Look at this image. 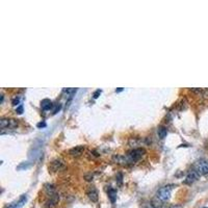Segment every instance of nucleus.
I'll list each match as a JSON object with an SVG mask.
<instances>
[{
    "instance_id": "obj_1",
    "label": "nucleus",
    "mask_w": 208,
    "mask_h": 208,
    "mask_svg": "<svg viewBox=\"0 0 208 208\" xmlns=\"http://www.w3.org/2000/svg\"><path fill=\"white\" fill-rule=\"evenodd\" d=\"M146 153V150L144 148H136L133 149V150L129 151L126 156V162H134V161H137L139 159H141L142 156Z\"/></svg>"
},
{
    "instance_id": "obj_2",
    "label": "nucleus",
    "mask_w": 208,
    "mask_h": 208,
    "mask_svg": "<svg viewBox=\"0 0 208 208\" xmlns=\"http://www.w3.org/2000/svg\"><path fill=\"white\" fill-rule=\"evenodd\" d=\"M172 186L173 185H165V186H163V187L158 189L157 194H156V197H157L158 200L162 201V202H167V201H169L170 198H171Z\"/></svg>"
},
{
    "instance_id": "obj_3",
    "label": "nucleus",
    "mask_w": 208,
    "mask_h": 208,
    "mask_svg": "<svg viewBox=\"0 0 208 208\" xmlns=\"http://www.w3.org/2000/svg\"><path fill=\"white\" fill-rule=\"evenodd\" d=\"M195 170L199 173L200 176L208 174V161L205 159H200L196 162Z\"/></svg>"
},
{
    "instance_id": "obj_4",
    "label": "nucleus",
    "mask_w": 208,
    "mask_h": 208,
    "mask_svg": "<svg viewBox=\"0 0 208 208\" xmlns=\"http://www.w3.org/2000/svg\"><path fill=\"white\" fill-rule=\"evenodd\" d=\"M18 126V121L14 120V119H8V118H3L0 121V127L1 129H14Z\"/></svg>"
},
{
    "instance_id": "obj_5",
    "label": "nucleus",
    "mask_w": 208,
    "mask_h": 208,
    "mask_svg": "<svg viewBox=\"0 0 208 208\" xmlns=\"http://www.w3.org/2000/svg\"><path fill=\"white\" fill-rule=\"evenodd\" d=\"M199 177H200V175H199V173L195 169L189 171V173L187 174V176H186L185 180H184V183L185 184H193L194 182L197 181Z\"/></svg>"
},
{
    "instance_id": "obj_6",
    "label": "nucleus",
    "mask_w": 208,
    "mask_h": 208,
    "mask_svg": "<svg viewBox=\"0 0 208 208\" xmlns=\"http://www.w3.org/2000/svg\"><path fill=\"white\" fill-rule=\"evenodd\" d=\"M86 195H88V199H90L92 202H97L99 195H98V190L96 189L95 186H90L86 190Z\"/></svg>"
},
{
    "instance_id": "obj_7",
    "label": "nucleus",
    "mask_w": 208,
    "mask_h": 208,
    "mask_svg": "<svg viewBox=\"0 0 208 208\" xmlns=\"http://www.w3.org/2000/svg\"><path fill=\"white\" fill-rule=\"evenodd\" d=\"M49 169H51L53 172H58V171L65 169V165L60 159H55V160H53L52 162H51Z\"/></svg>"
},
{
    "instance_id": "obj_8",
    "label": "nucleus",
    "mask_w": 208,
    "mask_h": 208,
    "mask_svg": "<svg viewBox=\"0 0 208 208\" xmlns=\"http://www.w3.org/2000/svg\"><path fill=\"white\" fill-rule=\"evenodd\" d=\"M85 146H76L74 148L70 149L69 150V154L72 156H79L85 152Z\"/></svg>"
},
{
    "instance_id": "obj_9",
    "label": "nucleus",
    "mask_w": 208,
    "mask_h": 208,
    "mask_svg": "<svg viewBox=\"0 0 208 208\" xmlns=\"http://www.w3.org/2000/svg\"><path fill=\"white\" fill-rule=\"evenodd\" d=\"M58 201H59V196L57 195V194H53V195L50 196V199L48 200L47 202V207H53L55 206V205L58 203Z\"/></svg>"
},
{
    "instance_id": "obj_10",
    "label": "nucleus",
    "mask_w": 208,
    "mask_h": 208,
    "mask_svg": "<svg viewBox=\"0 0 208 208\" xmlns=\"http://www.w3.org/2000/svg\"><path fill=\"white\" fill-rule=\"evenodd\" d=\"M52 106H53V104H52V102H51V100H49V99L42 100L41 107L43 110H50V109L52 108Z\"/></svg>"
},
{
    "instance_id": "obj_11",
    "label": "nucleus",
    "mask_w": 208,
    "mask_h": 208,
    "mask_svg": "<svg viewBox=\"0 0 208 208\" xmlns=\"http://www.w3.org/2000/svg\"><path fill=\"white\" fill-rule=\"evenodd\" d=\"M26 201H27V196L26 195H22L20 197L19 200L17 201V202L14 203V205H15V208H21V207H23V206H24L25 203H26Z\"/></svg>"
},
{
    "instance_id": "obj_12",
    "label": "nucleus",
    "mask_w": 208,
    "mask_h": 208,
    "mask_svg": "<svg viewBox=\"0 0 208 208\" xmlns=\"http://www.w3.org/2000/svg\"><path fill=\"white\" fill-rule=\"evenodd\" d=\"M157 133H158V136H159L160 139H163L165 137H167V135H168L167 127H165V126H160L157 130Z\"/></svg>"
},
{
    "instance_id": "obj_13",
    "label": "nucleus",
    "mask_w": 208,
    "mask_h": 208,
    "mask_svg": "<svg viewBox=\"0 0 208 208\" xmlns=\"http://www.w3.org/2000/svg\"><path fill=\"white\" fill-rule=\"evenodd\" d=\"M108 198L110 200L111 203H114L117 200V190L114 188H109L108 189Z\"/></svg>"
},
{
    "instance_id": "obj_14",
    "label": "nucleus",
    "mask_w": 208,
    "mask_h": 208,
    "mask_svg": "<svg viewBox=\"0 0 208 208\" xmlns=\"http://www.w3.org/2000/svg\"><path fill=\"white\" fill-rule=\"evenodd\" d=\"M152 207L153 208H165V202L160 200H155L152 202Z\"/></svg>"
},
{
    "instance_id": "obj_15",
    "label": "nucleus",
    "mask_w": 208,
    "mask_h": 208,
    "mask_svg": "<svg viewBox=\"0 0 208 208\" xmlns=\"http://www.w3.org/2000/svg\"><path fill=\"white\" fill-rule=\"evenodd\" d=\"M62 109V104L60 103H57L56 105H55V107H54V109H53V111H52V114H57L58 111Z\"/></svg>"
},
{
    "instance_id": "obj_16",
    "label": "nucleus",
    "mask_w": 208,
    "mask_h": 208,
    "mask_svg": "<svg viewBox=\"0 0 208 208\" xmlns=\"http://www.w3.org/2000/svg\"><path fill=\"white\" fill-rule=\"evenodd\" d=\"M27 168H29L28 163H21V165L17 168V169L18 170H22V169H27Z\"/></svg>"
},
{
    "instance_id": "obj_17",
    "label": "nucleus",
    "mask_w": 208,
    "mask_h": 208,
    "mask_svg": "<svg viewBox=\"0 0 208 208\" xmlns=\"http://www.w3.org/2000/svg\"><path fill=\"white\" fill-rule=\"evenodd\" d=\"M101 93H102V91H101V90H97V91H96V92L94 93V95H93V97H94V99H97V98L99 97Z\"/></svg>"
},
{
    "instance_id": "obj_18",
    "label": "nucleus",
    "mask_w": 208,
    "mask_h": 208,
    "mask_svg": "<svg viewBox=\"0 0 208 208\" xmlns=\"http://www.w3.org/2000/svg\"><path fill=\"white\" fill-rule=\"evenodd\" d=\"M16 113L19 114H23V106H22V105H19V106L17 107V109H16Z\"/></svg>"
},
{
    "instance_id": "obj_19",
    "label": "nucleus",
    "mask_w": 208,
    "mask_h": 208,
    "mask_svg": "<svg viewBox=\"0 0 208 208\" xmlns=\"http://www.w3.org/2000/svg\"><path fill=\"white\" fill-rule=\"evenodd\" d=\"M46 126H47V125H46L45 122H40V123L37 124V127H38V128H45Z\"/></svg>"
},
{
    "instance_id": "obj_20",
    "label": "nucleus",
    "mask_w": 208,
    "mask_h": 208,
    "mask_svg": "<svg viewBox=\"0 0 208 208\" xmlns=\"http://www.w3.org/2000/svg\"><path fill=\"white\" fill-rule=\"evenodd\" d=\"M19 102H20V99H19V98H15V99L13 100V102H11V103H13L14 106H17V105L19 104Z\"/></svg>"
},
{
    "instance_id": "obj_21",
    "label": "nucleus",
    "mask_w": 208,
    "mask_h": 208,
    "mask_svg": "<svg viewBox=\"0 0 208 208\" xmlns=\"http://www.w3.org/2000/svg\"><path fill=\"white\" fill-rule=\"evenodd\" d=\"M85 180H86V181H92V180H93V176H92V175H86V176H85Z\"/></svg>"
},
{
    "instance_id": "obj_22",
    "label": "nucleus",
    "mask_w": 208,
    "mask_h": 208,
    "mask_svg": "<svg viewBox=\"0 0 208 208\" xmlns=\"http://www.w3.org/2000/svg\"><path fill=\"white\" fill-rule=\"evenodd\" d=\"M123 91V88H117L116 90V93H121Z\"/></svg>"
},
{
    "instance_id": "obj_23",
    "label": "nucleus",
    "mask_w": 208,
    "mask_h": 208,
    "mask_svg": "<svg viewBox=\"0 0 208 208\" xmlns=\"http://www.w3.org/2000/svg\"><path fill=\"white\" fill-rule=\"evenodd\" d=\"M6 208H15V205H14V203H13L11 205H8V206L6 207Z\"/></svg>"
},
{
    "instance_id": "obj_24",
    "label": "nucleus",
    "mask_w": 208,
    "mask_h": 208,
    "mask_svg": "<svg viewBox=\"0 0 208 208\" xmlns=\"http://www.w3.org/2000/svg\"><path fill=\"white\" fill-rule=\"evenodd\" d=\"M3 100H4V96L1 95V103H3Z\"/></svg>"
},
{
    "instance_id": "obj_25",
    "label": "nucleus",
    "mask_w": 208,
    "mask_h": 208,
    "mask_svg": "<svg viewBox=\"0 0 208 208\" xmlns=\"http://www.w3.org/2000/svg\"><path fill=\"white\" fill-rule=\"evenodd\" d=\"M204 208H208V207H204Z\"/></svg>"
}]
</instances>
